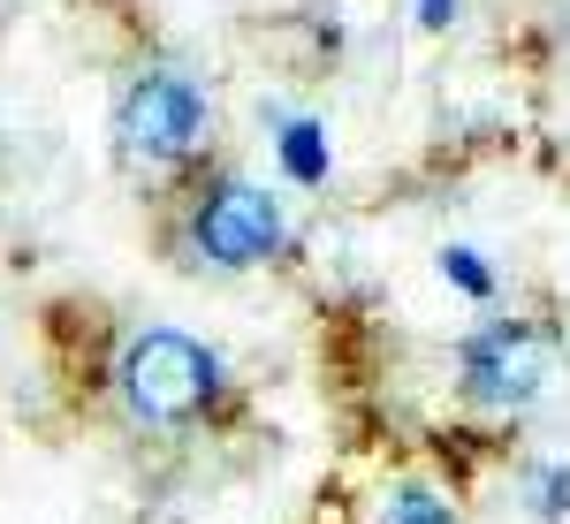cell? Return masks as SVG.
<instances>
[{
  "label": "cell",
  "mask_w": 570,
  "mask_h": 524,
  "mask_svg": "<svg viewBox=\"0 0 570 524\" xmlns=\"http://www.w3.org/2000/svg\"><path fill=\"white\" fill-rule=\"evenodd\" d=\"M220 388H228L220 357L198 343V335H183V327H145V335H130L122 357H115V395H122V411H130L145 434H183V426H198L220 403Z\"/></svg>",
  "instance_id": "cell-1"
},
{
  "label": "cell",
  "mask_w": 570,
  "mask_h": 524,
  "mask_svg": "<svg viewBox=\"0 0 570 524\" xmlns=\"http://www.w3.org/2000/svg\"><path fill=\"white\" fill-rule=\"evenodd\" d=\"M289 244V220H282V198L252 182V175H220L190 198L183 214V251L190 266H214V274H252L274 251Z\"/></svg>",
  "instance_id": "cell-2"
},
{
  "label": "cell",
  "mask_w": 570,
  "mask_h": 524,
  "mask_svg": "<svg viewBox=\"0 0 570 524\" xmlns=\"http://www.w3.org/2000/svg\"><path fill=\"white\" fill-rule=\"evenodd\" d=\"M206 130H214V91L190 69H168V61L145 69L115 107V145L137 168H183L206 145Z\"/></svg>",
  "instance_id": "cell-3"
},
{
  "label": "cell",
  "mask_w": 570,
  "mask_h": 524,
  "mask_svg": "<svg viewBox=\"0 0 570 524\" xmlns=\"http://www.w3.org/2000/svg\"><path fill=\"white\" fill-rule=\"evenodd\" d=\"M548 373H556V343L532 319H487L480 335L456 343V395L487 418L532 411L548 395Z\"/></svg>",
  "instance_id": "cell-4"
},
{
  "label": "cell",
  "mask_w": 570,
  "mask_h": 524,
  "mask_svg": "<svg viewBox=\"0 0 570 524\" xmlns=\"http://www.w3.org/2000/svg\"><path fill=\"white\" fill-rule=\"evenodd\" d=\"M274 160H282V175H289L297 190H320V182H327V168H335L327 122H320V115H289V122L274 130Z\"/></svg>",
  "instance_id": "cell-5"
},
{
  "label": "cell",
  "mask_w": 570,
  "mask_h": 524,
  "mask_svg": "<svg viewBox=\"0 0 570 524\" xmlns=\"http://www.w3.org/2000/svg\"><path fill=\"white\" fill-rule=\"evenodd\" d=\"M381 524H456V502L441 486H389Z\"/></svg>",
  "instance_id": "cell-6"
},
{
  "label": "cell",
  "mask_w": 570,
  "mask_h": 524,
  "mask_svg": "<svg viewBox=\"0 0 570 524\" xmlns=\"http://www.w3.org/2000/svg\"><path fill=\"white\" fill-rule=\"evenodd\" d=\"M441 281H449V289H464L472 305H487V297H494V266H487L472 244H449V251H441Z\"/></svg>",
  "instance_id": "cell-7"
},
{
  "label": "cell",
  "mask_w": 570,
  "mask_h": 524,
  "mask_svg": "<svg viewBox=\"0 0 570 524\" xmlns=\"http://www.w3.org/2000/svg\"><path fill=\"white\" fill-rule=\"evenodd\" d=\"M540 524H556V517H570V464H556V472H540L532 479V502H525Z\"/></svg>",
  "instance_id": "cell-8"
},
{
  "label": "cell",
  "mask_w": 570,
  "mask_h": 524,
  "mask_svg": "<svg viewBox=\"0 0 570 524\" xmlns=\"http://www.w3.org/2000/svg\"><path fill=\"white\" fill-rule=\"evenodd\" d=\"M464 16V0H419V31H449Z\"/></svg>",
  "instance_id": "cell-9"
}]
</instances>
